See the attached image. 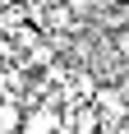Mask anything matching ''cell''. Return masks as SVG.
I'll return each instance as SVG.
<instances>
[{
	"instance_id": "1",
	"label": "cell",
	"mask_w": 129,
	"mask_h": 134,
	"mask_svg": "<svg viewBox=\"0 0 129 134\" xmlns=\"http://www.w3.org/2000/svg\"><path fill=\"white\" fill-rule=\"evenodd\" d=\"M55 130H60V111L55 107H37L23 120V134H55Z\"/></svg>"
},
{
	"instance_id": "2",
	"label": "cell",
	"mask_w": 129,
	"mask_h": 134,
	"mask_svg": "<svg viewBox=\"0 0 129 134\" xmlns=\"http://www.w3.org/2000/svg\"><path fill=\"white\" fill-rule=\"evenodd\" d=\"M19 125H23V111L14 102H0V134H19Z\"/></svg>"
},
{
	"instance_id": "3",
	"label": "cell",
	"mask_w": 129,
	"mask_h": 134,
	"mask_svg": "<svg viewBox=\"0 0 129 134\" xmlns=\"http://www.w3.org/2000/svg\"><path fill=\"white\" fill-rule=\"evenodd\" d=\"M69 5H74V9H83V5H88V0H69Z\"/></svg>"
}]
</instances>
